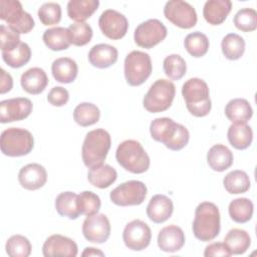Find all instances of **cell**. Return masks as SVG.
Wrapping results in <instances>:
<instances>
[{
  "label": "cell",
  "instance_id": "9",
  "mask_svg": "<svg viewBox=\"0 0 257 257\" xmlns=\"http://www.w3.org/2000/svg\"><path fill=\"white\" fill-rule=\"evenodd\" d=\"M123 67L125 80L131 86L143 84L153 70L150 55L140 50H134L125 56Z\"/></svg>",
  "mask_w": 257,
  "mask_h": 257
},
{
  "label": "cell",
  "instance_id": "2",
  "mask_svg": "<svg viewBox=\"0 0 257 257\" xmlns=\"http://www.w3.org/2000/svg\"><path fill=\"white\" fill-rule=\"evenodd\" d=\"M194 236L203 242L212 241L220 233V212L218 207L211 202L200 203L195 210L193 221Z\"/></svg>",
  "mask_w": 257,
  "mask_h": 257
},
{
  "label": "cell",
  "instance_id": "1",
  "mask_svg": "<svg viewBox=\"0 0 257 257\" xmlns=\"http://www.w3.org/2000/svg\"><path fill=\"white\" fill-rule=\"evenodd\" d=\"M152 138L164 144L166 148L172 151L184 149L190 140V133L186 126L175 122L170 117L155 118L150 124Z\"/></svg>",
  "mask_w": 257,
  "mask_h": 257
},
{
  "label": "cell",
  "instance_id": "22",
  "mask_svg": "<svg viewBox=\"0 0 257 257\" xmlns=\"http://www.w3.org/2000/svg\"><path fill=\"white\" fill-rule=\"evenodd\" d=\"M20 83L26 92L30 94L41 93L48 84L46 72L40 67H32L22 73Z\"/></svg>",
  "mask_w": 257,
  "mask_h": 257
},
{
  "label": "cell",
  "instance_id": "48",
  "mask_svg": "<svg viewBox=\"0 0 257 257\" xmlns=\"http://www.w3.org/2000/svg\"><path fill=\"white\" fill-rule=\"evenodd\" d=\"M0 79H1V81H0V93L4 94V93L10 91L13 87V78L3 68L1 69Z\"/></svg>",
  "mask_w": 257,
  "mask_h": 257
},
{
  "label": "cell",
  "instance_id": "38",
  "mask_svg": "<svg viewBox=\"0 0 257 257\" xmlns=\"http://www.w3.org/2000/svg\"><path fill=\"white\" fill-rule=\"evenodd\" d=\"M2 58L8 66L19 68L29 62L31 58V49L27 43L21 42L14 50L2 52Z\"/></svg>",
  "mask_w": 257,
  "mask_h": 257
},
{
  "label": "cell",
  "instance_id": "49",
  "mask_svg": "<svg viewBox=\"0 0 257 257\" xmlns=\"http://www.w3.org/2000/svg\"><path fill=\"white\" fill-rule=\"evenodd\" d=\"M81 256H104V253L102 251H100L99 249L97 248H94V247H86L83 252L81 253Z\"/></svg>",
  "mask_w": 257,
  "mask_h": 257
},
{
  "label": "cell",
  "instance_id": "20",
  "mask_svg": "<svg viewBox=\"0 0 257 257\" xmlns=\"http://www.w3.org/2000/svg\"><path fill=\"white\" fill-rule=\"evenodd\" d=\"M185 240V234L180 227L169 225L160 230L157 241L162 251L174 253L183 248Z\"/></svg>",
  "mask_w": 257,
  "mask_h": 257
},
{
  "label": "cell",
  "instance_id": "12",
  "mask_svg": "<svg viewBox=\"0 0 257 257\" xmlns=\"http://www.w3.org/2000/svg\"><path fill=\"white\" fill-rule=\"evenodd\" d=\"M167 34L168 30L163 22L158 19H149L138 25L134 33V39L140 47L150 49L162 42Z\"/></svg>",
  "mask_w": 257,
  "mask_h": 257
},
{
  "label": "cell",
  "instance_id": "43",
  "mask_svg": "<svg viewBox=\"0 0 257 257\" xmlns=\"http://www.w3.org/2000/svg\"><path fill=\"white\" fill-rule=\"evenodd\" d=\"M235 26L243 32H251L257 28V12L252 8H242L234 16Z\"/></svg>",
  "mask_w": 257,
  "mask_h": 257
},
{
  "label": "cell",
  "instance_id": "31",
  "mask_svg": "<svg viewBox=\"0 0 257 257\" xmlns=\"http://www.w3.org/2000/svg\"><path fill=\"white\" fill-rule=\"evenodd\" d=\"M55 209L62 217L75 220L80 215L77 205V195L73 192H62L55 199Z\"/></svg>",
  "mask_w": 257,
  "mask_h": 257
},
{
  "label": "cell",
  "instance_id": "23",
  "mask_svg": "<svg viewBox=\"0 0 257 257\" xmlns=\"http://www.w3.org/2000/svg\"><path fill=\"white\" fill-rule=\"evenodd\" d=\"M232 9V2L229 0H208L204 4L203 16L211 25L222 24Z\"/></svg>",
  "mask_w": 257,
  "mask_h": 257
},
{
  "label": "cell",
  "instance_id": "18",
  "mask_svg": "<svg viewBox=\"0 0 257 257\" xmlns=\"http://www.w3.org/2000/svg\"><path fill=\"white\" fill-rule=\"evenodd\" d=\"M18 181L22 188L35 191L42 188L47 181V173L43 166L37 163L22 167L18 173Z\"/></svg>",
  "mask_w": 257,
  "mask_h": 257
},
{
  "label": "cell",
  "instance_id": "10",
  "mask_svg": "<svg viewBox=\"0 0 257 257\" xmlns=\"http://www.w3.org/2000/svg\"><path fill=\"white\" fill-rule=\"evenodd\" d=\"M147 186L141 181H127L116 188H114L110 194V201L117 206H138L141 205L147 197Z\"/></svg>",
  "mask_w": 257,
  "mask_h": 257
},
{
  "label": "cell",
  "instance_id": "35",
  "mask_svg": "<svg viewBox=\"0 0 257 257\" xmlns=\"http://www.w3.org/2000/svg\"><path fill=\"white\" fill-rule=\"evenodd\" d=\"M99 108L91 102H81L73 110V119L80 126H89L99 120Z\"/></svg>",
  "mask_w": 257,
  "mask_h": 257
},
{
  "label": "cell",
  "instance_id": "32",
  "mask_svg": "<svg viewBox=\"0 0 257 257\" xmlns=\"http://www.w3.org/2000/svg\"><path fill=\"white\" fill-rule=\"evenodd\" d=\"M224 243L232 254L241 255L249 249L251 245V238L245 230L234 228L227 233L224 238Z\"/></svg>",
  "mask_w": 257,
  "mask_h": 257
},
{
  "label": "cell",
  "instance_id": "19",
  "mask_svg": "<svg viewBox=\"0 0 257 257\" xmlns=\"http://www.w3.org/2000/svg\"><path fill=\"white\" fill-rule=\"evenodd\" d=\"M173 211V201L163 194L153 196L147 206V215L149 219L156 224L164 223L170 219Z\"/></svg>",
  "mask_w": 257,
  "mask_h": 257
},
{
  "label": "cell",
  "instance_id": "46",
  "mask_svg": "<svg viewBox=\"0 0 257 257\" xmlns=\"http://www.w3.org/2000/svg\"><path fill=\"white\" fill-rule=\"evenodd\" d=\"M69 99L67 89L62 86H54L47 94V101L53 106H63Z\"/></svg>",
  "mask_w": 257,
  "mask_h": 257
},
{
  "label": "cell",
  "instance_id": "45",
  "mask_svg": "<svg viewBox=\"0 0 257 257\" xmlns=\"http://www.w3.org/2000/svg\"><path fill=\"white\" fill-rule=\"evenodd\" d=\"M0 39L2 52L12 51L21 43L19 34L4 24L0 26Z\"/></svg>",
  "mask_w": 257,
  "mask_h": 257
},
{
  "label": "cell",
  "instance_id": "36",
  "mask_svg": "<svg viewBox=\"0 0 257 257\" xmlns=\"http://www.w3.org/2000/svg\"><path fill=\"white\" fill-rule=\"evenodd\" d=\"M221 48L224 56L229 60H237L245 51V40L239 34L229 33L223 37Z\"/></svg>",
  "mask_w": 257,
  "mask_h": 257
},
{
  "label": "cell",
  "instance_id": "16",
  "mask_svg": "<svg viewBox=\"0 0 257 257\" xmlns=\"http://www.w3.org/2000/svg\"><path fill=\"white\" fill-rule=\"evenodd\" d=\"M84 238L92 243H104L110 235V223L104 214L87 216L82 224Z\"/></svg>",
  "mask_w": 257,
  "mask_h": 257
},
{
  "label": "cell",
  "instance_id": "13",
  "mask_svg": "<svg viewBox=\"0 0 257 257\" xmlns=\"http://www.w3.org/2000/svg\"><path fill=\"white\" fill-rule=\"evenodd\" d=\"M152 239L151 228L142 220L136 219L127 223L122 232L124 245L133 251H142L146 249Z\"/></svg>",
  "mask_w": 257,
  "mask_h": 257
},
{
  "label": "cell",
  "instance_id": "29",
  "mask_svg": "<svg viewBox=\"0 0 257 257\" xmlns=\"http://www.w3.org/2000/svg\"><path fill=\"white\" fill-rule=\"evenodd\" d=\"M98 0H70L67 3V15L76 22H84L98 8Z\"/></svg>",
  "mask_w": 257,
  "mask_h": 257
},
{
  "label": "cell",
  "instance_id": "24",
  "mask_svg": "<svg viewBox=\"0 0 257 257\" xmlns=\"http://www.w3.org/2000/svg\"><path fill=\"white\" fill-rule=\"evenodd\" d=\"M234 161L233 153L229 148L222 144L214 145L207 154V162L209 167L215 172H224L229 169Z\"/></svg>",
  "mask_w": 257,
  "mask_h": 257
},
{
  "label": "cell",
  "instance_id": "41",
  "mask_svg": "<svg viewBox=\"0 0 257 257\" xmlns=\"http://www.w3.org/2000/svg\"><path fill=\"white\" fill-rule=\"evenodd\" d=\"M77 205L80 215L91 216L96 214L101 206L99 197L91 191H83L77 195Z\"/></svg>",
  "mask_w": 257,
  "mask_h": 257
},
{
  "label": "cell",
  "instance_id": "44",
  "mask_svg": "<svg viewBox=\"0 0 257 257\" xmlns=\"http://www.w3.org/2000/svg\"><path fill=\"white\" fill-rule=\"evenodd\" d=\"M37 14L43 25H55L61 20V7L56 2H46L40 6Z\"/></svg>",
  "mask_w": 257,
  "mask_h": 257
},
{
  "label": "cell",
  "instance_id": "15",
  "mask_svg": "<svg viewBox=\"0 0 257 257\" xmlns=\"http://www.w3.org/2000/svg\"><path fill=\"white\" fill-rule=\"evenodd\" d=\"M32 101L27 97H15L0 102V121L2 123L22 120L30 115Z\"/></svg>",
  "mask_w": 257,
  "mask_h": 257
},
{
  "label": "cell",
  "instance_id": "6",
  "mask_svg": "<svg viewBox=\"0 0 257 257\" xmlns=\"http://www.w3.org/2000/svg\"><path fill=\"white\" fill-rule=\"evenodd\" d=\"M33 146V136L25 128L9 127L1 134V152L7 157L26 156L32 151Z\"/></svg>",
  "mask_w": 257,
  "mask_h": 257
},
{
  "label": "cell",
  "instance_id": "7",
  "mask_svg": "<svg viewBox=\"0 0 257 257\" xmlns=\"http://www.w3.org/2000/svg\"><path fill=\"white\" fill-rule=\"evenodd\" d=\"M176 94L175 84L168 79L156 80L144 96L143 105L149 112H162L173 103Z\"/></svg>",
  "mask_w": 257,
  "mask_h": 257
},
{
  "label": "cell",
  "instance_id": "33",
  "mask_svg": "<svg viewBox=\"0 0 257 257\" xmlns=\"http://www.w3.org/2000/svg\"><path fill=\"white\" fill-rule=\"evenodd\" d=\"M225 190L229 194H242L250 189L251 183L247 173L241 170H235L228 173L223 179Z\"/></svg>",
  "mask_w": 257,
  "mask_h": 257
},
{
  "label": "cell",
  "instance_id": "11",
  "mask_svg": "<svg viewBox=\"0 0 257 257\" xmlns=\"http://www.w3.org/2000/svg\"><path fill=\"white\" fill-rule=\"evenodd\" d=\"M164 15L174 25L183 29L194 27L198 20L195 8L183 0L168 1L164 7Z\"/></svg>",
  "mask_w": 257,
  "mask_h": 257
},
{
  "label": "cell",
  "instance_id": "42",
  "mask_svg": "<svg viewBox=\"0 0 257 257\" xmlns=\"http://www.w3.org/2000/svg\"><path fill=\"white\" fill-rule=\"evenodd\" d=\"M68 33L71 44L75 46H83L90 42L92 38V29L85 22H75L69 25Z\"/></svg>",
  "mask_w": 257,
  "mask_h": 257
},
{
  "label": "cell",
  "instance_id": "14",
  "mask_svg": "<svg viewBox=\"0 0 257 257\" xmlns=\"http://www.w3.org/2000/svg\"><path fill=\"white\" fill-rule=\"evenodd\" d=\"M98 26L107 38L117 40L126 34L128 21L120 12L113 9H106L99 16Z\"/></svg>",
  "mask_w": 257,
  "mask_h": 257
},
{
  "label": "cell",
  "instance_id": "28",
  "mask_svg": "<svg viewBox=\"0 0 257 257\" xmlns=\"http://www.w3.org/2000/svg\"><path fill=\"white\" fill-rule=\"evenodd\" d=\"M230 145L237 150H246L253 141V132L247 123H232L227 132Z\"/></svg>",
  "mask_w": 257,
  "mask_h": 257
},
{
  "label": "cell",
  "instance_id": "37",
  "mask_svg": "<svg viewBox=\"0 0 257 257\" xmlns=\"http://www.w3.org/2000/svg\"><path fill=\"white\" fill-rule=\"evenodd\" d=\"M184 45L186 50L196 58L204 56L209 49V39L208 37L199 31H195L192 33H189L185 40Z\"/></svg>",
  "mask_w": 257,
  "mask_h": 257
},
{
  "label": "cell",
  "instance_id": "8",
  "mask_svg": "<svg viewBox=\"0 0 257 257\" xmlns=\"http://www.w3.org/2000/svg\"><path fill=\"white\" fill-rule=\"evenodd\" d=\"M0 18L18 34L30 32L35 25L32 16L23 10L21 2L17 0H0Z\"/></svg>",
  "mask_w": 257,
  "mask_h": 257
},
{
  "label": "cell",
  "instance_id": "39",
  "mask_svg": "<svg viewBox=\"0 0 257 257\" xmlns=\"http://www.w3.org/2000/svg\"><path fill=\"white\" fill-rule=\"evenodd\" d=\"M163 68L169 78L179 80L186 74L187 64L185 59L179 54H170L164 59Z\"/></svg>",
  "mask_w": 257,
  "mask_h": 257
},
{
  "label": "cell",
  "instance_id": "34",
  "mask_svg": "<svg viewBox=\"0 0 257 257\" xmlns=\"http://www.w3.org/2000/svg\"><path fill=\"white\" fill-rule=\"evenodd\" d=\"M254 205L247 198H237L230 202L228 212L231 219L239 224L247 223L253 216Z\"/></svg>",
  "mask_w": 257,
  "mask_h": 257
},
{
  "label": "cell",
  "instance_id": "4",
  "mask_svg": "<svg viewBox=\"0 0 257 257\" xmlns=\"http://www.w3.org/2000/svg\"><path fill=\"white\" fill-rule=\"evenodd\" d=\"M110 146V135L105 130L95 128L88 132L81 148L83 164L89 169L103 164Z\"/></svg>",
  "mask_w": 257,
  "mask_h": 257
},
{
  "label": "cell",
  "instance_id": "26",
  "mask_svg": "<svg viewBox=\"0 0 257 257\" xmlns=\"http://www.w3.org/2000/svg\"><path fill=\"white\" fill-rule=\"evenodd\" d=\"M51 72L56 81L60 83H70L77 76L78 66L72 58L60 57L52 62Z\"/></svg>",
  "mask_w": 257,
  "mask_h": 257
},
{
  "label": "cell",
  "instance_id": "21",
  "mask_svg": "<svg viewBox=\"0 0 257 257\" xmlns=\"http://www.w3.org/2000/svg\"><path fill=\"white\" fill-rule=\"evenodd\" d=\"M118 57L117 49L106 43L92 46L88 52L89 63L97 68H107L113 65Z\"/></svg>",
  "mask_w": 257,
  "mask_h": 257
},
{
  "label": "cell",
  "instance_id": "3",
  "mask_svg": "<svg viewBox=\"0 0 257 257\" xmlns=\"http://www.w3.org/2000/svg\"><path fill=\"white\" fill-rule=\"evenodd\" d=\"M182 94L187 109L194 116L203 117L211 111L210 91L208 84L203 79L193 77L185 81L182 86Z\"/></svg>",
  "mask_w": 257,
  "mask_h": 257
},
{
  "label": "cell",
  "instance_id": "30",
  "mask_svg": "<svg viewBox=\"0 0 257 257\" xmlns=\"http://www.w3.org/2000/svg\"><path fill=\"white\" fill-rule=\"evenodd\" d=\"M42 39L44 44L53 51L65 50L71 44L68 29L59 26L46 29L43 32Z\"/></svg>",
  "mask_w": 257,
  "mask_h": 257
},
{
  "label": "cell",
  "instance_id": "47",
  "mask_svg": "<svg viewBox=\"0 0 257 257\" xmlns=\"http://www.w3.org/2000/svg\"><path fill=\"white\" fill-rule=\"evenodd\" d=\"M232 253L230 252L229 248L223 242H215L209 244L204 251V256L211 257V256H221V257H229Z\"/></svg>",
  "mask_w": 257,
  "mask_h": 257
},
{
  "label": "cell",
  "instance_id": "17",
  "mask_svg": "<svg viewBox=\"0 0 257 257\" xmlns=\"http://www.w3.org/2000/svg\"><path fill=\"white\" fill-rule=\"evenodd\" d=\"M77 252L78 248L76 243L72 239L60 234H54L49 236L42 246V254L45 257H75L77 255Z\"/></svg>",
  "mask_w": 257,
  "mask_h": 257
},
{
  "label": "cell",
  "instance_id": "27",
  "mask_svg": "<svg viewBox=\"0 0 257 257\" xmlns=\"http://www.w3.org/2000/svg\"><path fill=\"white\" fill-rule=\"evenodd\" d=\"M117 178L115 169L107 164H101L99 166L89 169L87 173L88 182L99 189L108 188L112 185Z\"/></svg>",
  "mask_w": 257,
  "mask_h": 257
},
{
  "label": "cell",
  "instance_id": "5",
  "mask_svg": "<svg viewBox=\"0 0 257 257\" xmlns=\"http://www.w3.org/2000/svg\"><path fill=\"white\" fill-rule=\"evenodd\" d=\"M115 159L125 171L133 174H143L150 168V157L136 140L120 143L115 152Z\"/></svg>",
  "mask_w": 257,
  "mask_h": 257
},
{
  "label": "cell",
  "instance_id": "25",
  "mask_svg": "<svg viewBox=\"0 0 257 257\" xmlns=\"http://www.w3.org/2000/svg\"><path fill=\"white\" fill-rule=\"evenodd\" d=\"M225 114L233 123H247L253 115V109L245 98H233L225 106Z\"/></svg>",
  "mask_w": 257,
  "mask_h": 257
},
{
  "label": "cell",
  "instance_id": "40",
  "mask_svg": "<svg viewBox=\"0 0 257 257\" xmlns=\"http://www.w3.org/2000/svg\"><path fill=\"white\" fill-rule=\"evenodd\" d=\"M6 253L10 257H28L31 253L30 241L22 235L11 236L5 245Z\"/></svg>",
  "mask_w": 257,
  "mask_h": 257
}]
</instances>
